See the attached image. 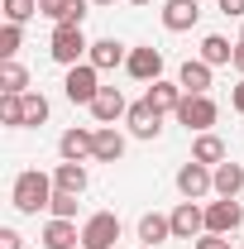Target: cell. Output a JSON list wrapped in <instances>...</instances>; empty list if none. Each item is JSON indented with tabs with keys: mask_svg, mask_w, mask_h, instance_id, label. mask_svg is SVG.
<instances>
[{
	"mask_svg": "<svg viewBox=\"0 0 244 249\" xmlns=\"http://www.w3.org/2000/svg\"><path fill=\"white\" fill-rule=\"evenodd\" d=\"M177 120H182L192 134H206V129L220 120V106H215L211 96H182V106H177Z\"/></svg>",
	"mask_w": 244,
	"mask_h": 249,
	"instance_id": "cell-7",
	"label": "cell"
},
{
	"mask_svg": "<svg viewBox=\"0 0 244 249\" xmlns=\"http://www.w3.org/2000/svg\"><path fill=\"white\" fill-rule=\"evenodd\" d=\"M124 124H129V134H134V139H144V144H153V139L163 134V115L153 110L149 101H134V106H129V115H124Z\"/></svg>",
	"mask_w": 244,
	"mask_h": 249,
	"instance_id": "cell-10",
	"label": "cell"
},
{
	"mask_svg": "<svg viewBox=\"0 0 244 249\" xmlns=\"http://www.w3.org/2000/svg\"><path fill=\"white\" fill-rule=\"evenodd\" d=\"M129 5H149V0H129Z\"/></svg>",
	"mask_w": 244,
	"mask_h": 249,
	"instance_id": "cell-37",
	"label": "cell"
},
{
	"mask_svg": "<svg viewBox=\"0 0 244 249\" xmlns=\"http://www.w3.org/2000/svg\"><path fill=\"white\" fill-rule=\"evenodd\" d=\"M58 220H77V192H58L53 187V206H48Z\"/></svg>",
	"mask_w": 244,
	"mask_h": 249,
	"instance_id": "cell-30",
	"label": "cell"
},
{
	"mask_svg": "<svg viewBox=\"0 0 244 249\" xmlns=\"http://www.w3.org/2000/svg\"><path fill=\"white\" fill-rule=\"evenodd\" d=\"M62 91L72 106H91L96 96H101V67L91 62H77V67H67V77H62Z\"/></svg>",
	"mask_w": 244,
	"mask_h": 249,
	"instance_id": "cell-3",
	"label": "cell"
},
{
	"mask_svg": "<svg viewBox=\"0 0 244 249\" xmlns=\"http://www.w3.org/2000/svg\"><path fill=\"white\" fill-rule=\"evenodd\" d=\"M10 206H15L19 216L48 211V206H53V178L38 173V168H24V173L15 178V187H10Z\"/></svg>",
	"mask_w": 244,
	"mask_h": 249,
	"instance_id": "cell-1",
	"label": "cell"
},
{
	"mask_svg": "<svg viewBox=\"0 0 244 249\" xmlns=\"http://www.w3.org/2000/svg\"><path fill=\"white\" fill-rule=\"evenodd\" d=\"M211 62H201V58H187L182 67H177V87H182L187 96H211Z\"/></svg>",
	"mask_w": 244,
	"mask_h": 249,
	"instance_id": "cell-13",
	"label": "cell"
},
{
	"mask_svg": "<svg viewBox=\"0 0 244 249\" xmlns=\"http://www.w3.org/2000/svg\"><path fill=\"white\" fill-rule=\"evenodd\" d=\"M215 10H220L225 19H244V0H215Z\"/></svg>",
	"mask_w": 244,
	"mask_h": 249,
	"instance_id": "cell-32",
	"label": "cell"
},
{
	"mask_svg": "<svg viewBox=\"0 0 244 249\" xmlns=\"http://www.w3.org/2000/svg\"><path fill=\"white\" fill-rule=\"evenodd\" d=\"M87 182H91V178H87V163H58V168H53V187H58V192H77V196H82Z\"/></svg>",
	"mask_w": 244,
	"mask_h": 249,
	"instance_id": "cell-24",
	"label": "cell"
},
{
	"mask_svg": "<svg viewBox=\"0 0 244 249\" xmlns=\"http://www.w3.org/2000/svg\"><path fill=\"white\" fill-rule=\"evenodd\" d=\"M82 245V230H77V220H58L48 216V225H43V249H77Z\"/></svg>",
	"mask_w": 244,
	"mask_h": 249,
	"instance_id": "cell-18",
	"label": "cell"
},
{
	"mask_svg": "<svg viewBox=\"0 0 244 249\" xmlns=\"http://www.w3.org/2000/svg\"><path fill=\"white\" fill-rule=\"evenodd\" d=\"M124 72H129L134 82H158V77H163V48H153V43H139V48H129V58H124Z\"/></svg>",
	"mask_w": 244,
	"mask_h": 249,
	"instance_id": "cell-8",
	"label": "cell"
},
{
	"mask_svg": "<svg viewBox=\"0 0 244 249\" xmlns=\"http://www.w3.org/2000/svg\"><path fill=\"white\" fill-rule=\"evenodd\" d=\"M196 58H201V62H211V67H230V62H235V43H230L225 34H206Z\"/></svg>",
	"mask_w": 244,
	"mask_h": 249,
	"instance_id": "cell-22",
	"label": "cell"
},
{
	"mask_svg": "<svg viewBox=\"0 0 244 249\" xmlns=\"http://www.w3.org/2000/svg\"><path fill=\"white\" fill-rule=\"evenodd\" d=\"M124 158V134L115 124H96V154L91 163H120Z\"/></svg>",
	"mask_w": 244,
	"mask_h": 249,
	"instance_id": "cell-17",
	"label": "cell"
},
{
	"mask_svg": "<svg viewBox=\"0 0 244 249\" xmlns=\"http://www.w3.org/2000/svg\"><path fill=\"white\" fill-rule=\"evenodd\" d=\"M0 124L24 129V96H5V91H0Z\"/></svg>",
	"mask_w": 244,
	"mask_h": 249,
	"instance_id": "cell-27",
	"label": "cell"
},
{
	"mask_svg": "<svg viewBox=\"0 0 244 249\" xmlns=\"http://www.w3.org/2000/svg\"><path fill=\"white\" fill-rule=\"evenodd\" d=\"M19 43H24V24H5L0 29V62L19 58Z\"/></svg>",
	"mask_w": 244,
	"mask_h": 249,
	"instance_id": "cell-28",
	"label": "cell"
},
{
	"mask_svg": "<svg viewBox=\"0 0 244 249\" xmlns=\"http://www.w3.org/2000/svg\"><path fill=\"white\" fill-rule=\"evenodd\" d=\"M177 192H182L187 201H201V196H211V192H215V168L196 163V158H187L182 168H177Z\"/></svg>",
	"mask_w": 244,
	"mask_h": 249,
	"instance_id": "cell-6",
	"label": "cell"
},
{
	"mask_svg": "<svg viewBox=\"0 0 244 249\" xmlns=\"http://www.w3.org/2000/svg\"><path fill=\"white\" fill-rule=\"evenodd\" d=\"M87 5L91 0H38V15L53 19V24H82L87 19Z\"/></svg>",
	"mask_w": 244,
	"mask_h": 249,
	"instance_id": "cell-16",
	"label": "cell"
},
{
	"mask_svg": "<svg viewBox=\"0 0 244 249\" xmlns=\"http://www.w3.org/2000/svg\"><path fill=\"white\" fill-rule=\"evenodd\" d=\"M182 87H177V82H163V77H158V82H149V91H144V101H149L153 110H158V115H177V106H182Z\"/></svg>",
	"mask_w": 244,
	"mask_h": 249,
	"instance_id": "cell-15",
	"label": "cell"
},
{
	"mask_svg": "<svg viewBox=\"0 0 244 249\" xmlns=\"http://www.w3.org/2000/svg\"><path fill=\"white\" fill-rule=\"evenodd\" d=\"M196 19H201V5H196V0H168V5H163V29L168 34L196 29Z\"/></svg>",
	"mask_w": 244,
	"mask_h": 249,
	"instance_id": "cell-14",
	"label": "cell"
},
{
	"mask_svg": "<svg viewBox=\"0 0 244 249\" xmlns=\"http://www.w3.org/2000/svg\"><path fill=\"white\" fill-rule=\"evenodd\" d=\"M163 240H173V216H158V211H149V216H139V245L158 249Z\"/></svg>",
	"mask_w": 244,
	"mask_h": 249,
	"instance_id": "cell-21",
	"label": "cell"
},
{
	"mask_svg": "<svg viewBox=\"0 0 244 249\" xmlns=\"http://www.w3.org/2000/svg\"><path fill=\"white\" fill-rule=\"evenodd\" d=\"M240 249H244V245H240Z\"/></svg>",
	"mask_w": 244,
	"mask_h": 249,
	"instance_id": "cell-40",
	"label": "cell"
},
{
	"mask_svg": "<svg viewBox=\"0 0 244 249\" xmlns=\"http://www.w3.org/2000/svg\"><path fill=\"white\" fill-rule=\"evenodd\" d=\"M48 96L43 91H24V129H34V124H48Z\"/></svg>",
	"mask_w": 244,
	"mask_h": 249,
	"instance_id": "cell-26",
	"label": "cell"
},
{
	"mask_svg": "<svg viewBox=\"0 0 244 249\" xmlns=\"http://www.w3.org/2000/svg\"><path fill=\"white\" fill-rule=\"evenodd\" d=\"M230 106H235V110H240V115H244V77H240V82H235V87H230Z\"/></svg>",
	"mask_w": 244,
	"mask_h": 249,
	"instance_id": "cell-34",
	"label": "cell"
},
{
	"mask_svg": "<svg viewBox=\"0 0 244 249\" xmlns=\"http://www.w3.org/2000/svg\"><path fill=\"white\" fill-rule=\"evenodd\" d=\"M87 110L96 115V124H115V120H124V115H129V101H124L120 87H101V96H96Z\"/></svg>",
	"mask_w": 244,
	"mask_h": 249,
	"instance_id": "cell-12",
	"label": "cell"
},
{
	"mask_svg": "<svg viewBox=\"0 0 244 249\" xmlns=\"http://www.w3.org/2000/svg\"><path fill=\"white\" fill-rule=\"evenodd\" d=\"M192 158H196V163H206V168H220L230 154H225V139L206 129V134H196V139H192Z\"/></svg>",
	"mask_w": 244,
	"mask_h": 249,
	"instance_id": "cell-20",
	"label": "cell"
},
{
	"mask_svg": "<svg viewBox=\"0 0 244 249\" xmlns=\"http://www.w3.org/2000/svg\"><path fill=\"white\" fill-rule=\"evenodd\" d=\"M139 249H149V245H139Z\"/></svg>",
	"mask_w": 244,
	"mask_h": 249,
	"instance_id": "cell-38",
	"label": "cell"
},
{
	"mask_svg": "<svg viewBox=\"0 0 244 249\" xmlns=\"http://www.w3.org/2000/svg\"><path fill=\"white\" fill-rule=\"evenodd\" d=\"M240 192H244V163L225 158L215 168V196H240Z\"/></svg>",
	"mask_w": 244,
	"mask_h": 249,
	"instance_id": "cell-23",
	"label": "cell"
},
{
	"mask_svg": "<svg viewBox=\"0 0 244 249\" xmlns=\"http://www.w3.org/2000/svg\"><path fill=\"white\" fill-rule=\"evenodd\" d=\"M58 154H62V163H87L96 154V129H62Z\"/></svg>",
	"mask_w": 244,
	"mask_h": 249,
	"instance_id": "cell-11",
	"label": "cell"
},
{
	"mask_svg": "<svg viewBox=\"0 0 244 249\" xmlns=\"http://www.w3.org/2000/svg\"><path fill=\"white\" fill-rule=\"evenodd\" d=\"M87 53H91V38L82 34V24H53L48 58L58 62V67H77V62H87Z\"/></svg>",
	"mask_w": 244,
	"mask_h": 249,
	"instance_id": "cell-2",
	"label": "cell"
},
{
	"mask_svg": "<svg viewBox=\"0 0 244 249\" xmlns=\"http://www.w3.org/2000/svg\"><path fill=\"white\" fill-rule=\"evenodd\" d=\"M230 67H235V72H240V77H244V38H240V43H235V62H230Z\"/></svg>",
	"mask_w": 244,
	"mask_h": 249,
	"instance_id": "cell-35",
	"label": "cell"
},
{
	"mask_svg": "<svg viewBox=\"0 0 244 249\" xmlns=\"http://www.w3.org/2000/svg\"><path fill=\"white\" fill-rule=\"evenodd\" d=\"M38 15V0H5V24H29Z\"/></svg>",
	"mask_w": 244,
	"mask_h": 249,
	"instance_id": "cell-29",
	"label": "cell"
},
{
	"mask_svg": "<svg viewBox=\"0 0 244 249\" xmlns=\"http://www.w3.org/2000/svg\"><path fill=\"white\" fill-rule=\"evenodd\" d=\"M201 235H206V206L177 201L173 206V240H201Z\"/></svg>",
	"mask_w": 244,
	"mask_h": 249,
	"instance_id": "cell-9",
	"label": "cell"
},
{
	"mask_svg": "<svg viewBox=\"0 0 244 249\" xmlns=\"http://www.w3.org/2000/svg\"><path fill=\"white\" fill-rule=\"evenodd\" d=\"M0 91H5V96H24V91H29V67H24L19 58L0 62Z\"/></svg>",
	"mask_w": 244,
	"mask_h": 249,
	"instance_id": "cell-25",
	"label": "cell"
},
{
	"mask_svg": "<svg viewBox=\"0 0 244 249\" xmlns=\"http://www.w3.org/2000/svg\"><path fill=\"white\" fill-rule=\"evenodd\" d=\"M120 240V216L115 211H96L82 220V249H115Z\"/></svg>",
	"mask_w": 244,
	"mask_h": 249,
	"instance_id": "cell-4",
	"label": "cell"
},
{
	"mask_svg": "<svg viewBox=\"0 0 244 249\" xmlns=\"http://www.w3.org/2000/svg\"><path fill=\"white\" fill-rule=\"evenodd\" d=\"M0 249H24V235L15 225H0Z\"/></svg>",
	"mask_w": 244,
	"mask_h": 249,
	"instance_id": "cell-31",
	"label": "cell"
},
{
	"mask_svg": "<svg viewBox=\"0 0 244 249\" xmlns=\"http://www.w3.org/2000/svg\"><path fill=\"white\" fill-rule=\"evenodd\" d=\"M240 225H244L240 196H215V201H206V230L211 235H235Z\"/></svg>",
	"mask_w": 244,
	"mask_h": 249,
	"instance_id": "cell-5",
	"label": "cell"
},
{
	"mask_svg": "<svg viewBox=\"0 0 244 249\" xmlns=\"http://www.w3.org/2000/svg\"><path fill=\"white\" fill-rule=\"evenodd\" d=\"M124 58H129V48H124V43H115V38H96L91 53H87V62H91V67H101V72L124 67Z\"/></svg>",
	"mask_w": 244,
	"mask_h": 249,
	"instance_id": "cell-19",
	"label": "cell"
},
{
	"mask_svg": "<svg viewBox=\"0 0 244 249\" xmlns=\"http://www.w3.org/2000/svg\"><path fill=\"white\" fill-rule=\"evenodd\" d=\"M196 249H230V235H211V230H206V235L196 240Z\"/></svg>",
	"mask_w": 244,
	"mask_h": 249,
	"instance_id": "cell-33",
	"label": "cell"
},
{
	"mask_svg": "<svg viewBox=\"0 0 244 249\" xmlns=\"http://www.w3.org/2000/svg\"><path fill=\"white\" fill-rule=\"evenodd\" d=\"M91 5H115V0H91Z\"/></svg>",
	"mask_w": 244,
	"mask_h": 249,
	"instance_id": "cell-36",
	"label": "cell"
},
{
	"mask_svg": "<svg viewBox=\"0 0 244 249\" xmlns=\"http://www.w3.org/2000/svg\"><path fill=\"white\" fill-rule=\"evenodd\" d=\"M240 38H244V29H240Z\"/></svg>",
	"mask_w": 244,
	"mask_h": 249,
	"instance_id": "cell-39",
	"label": "cell"
}]
</instances>
